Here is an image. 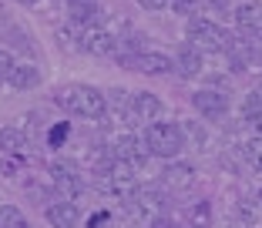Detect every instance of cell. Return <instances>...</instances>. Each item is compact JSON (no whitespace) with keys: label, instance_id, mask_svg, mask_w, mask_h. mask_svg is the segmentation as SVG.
<instances>
[{"label":"cell","instance_id":"18","mask_svg":"<svg viewBox=\"0 0 262 228\" xmlns=\"http://www.w3.org/2000/svg\"><path fill=\"white\" fill-rule=\"evenodd\" d=\"M162 181L168 185V188H188V185L195 181V168H192V165H182V161H175V165H168V171L162 175Z\"/></svg>","mask_w":262,"mask_h":228},{"label":"cell","instance_id":"13","mask_svg":"<svg viewBox=\"0 0 262 228\" xmlns=\"http://www.w3.org/2000/svg\"><path fill=\"white\" fill-rule=\"evenodd\" d=\"M7 84L14 91H34L40 84V67L34 61H17L14 71H10V77H7Z\"/></svg>","mask_w":262,"mask_h":228},{"label":"cell","instance_id":"6","mask_svg":"<svg viewBox=\"0 0 262 228\" xmlns=\"http://www.w3.org/2000/svg\"><path fill=\"white\" fill-rule=\"evenodd\" d=\"M121 64H128L131 71H138V74H168L175 64H171L168 54L162 51H138V54H121Z\"/></svg>","mask_w":262,"mask_h":228},{"label":"cell","instance_id":"3","mask_svg":"<svg viewBox=\"0 0 262 228\" xmlns=\"http://www.w3.org/2000/svg\"><path fill=\"white\" fill-rule=\"evenodd\" d=\"M145 141H148L151 158H168V161L178 158V154H182V148H185V138H182L178 124H171V121H155V124H148Z\"/></svg>","mask_w":262,"mask_h":228},{"label":"cell","instance_id":"33","mask_svg":"<svg viewBox=\"0 0 262 228\" xmlns=\"http://www.w3.org/2000/svg\"><path fill=\"white\" fill-rule=\"evenodd\" d=\"M259 205H262V188H259Z\"/></svg>","mask_w":262,"mask_h":228},{"label":"cell","instance_id":"9","mask_svg":"<svg viewBox=\"0 0 262 228\" xmlns=\"http://www.w3.org/2000/svg\"><path fill=\"white\" fill-rule=\"evenodd\" d=\"M51 181H54V188L64 195V201H74V198H81V191H84V181L77 175V168L68 165V161H54V165H51Z\"/></svg>","mask_w":262,"mask_h":228},{"label":"cell","instance_id":"15","mask_svg":"<svg viewBox=\"0 0 262 228\" xmlns=\"http://www.w3.org/2000/svg\"><path fill=\"white\" fill-rule=\"evenodd\" d=\"M175 67L182 71L185 77L202 74V51H199V47H192V44H182L175 51Z\"/></svg>","mask_w":262,"mask_h":228},{"label":"cell","instance_id":"25","mask_svg":"<svg viewBox=\"0 0 262 228\" xmlns=\"http://www.w3.org/2000/svg\"><path fill=\"white\" fill-rule=\"evenodd\" d=\"M178 131H182V138H188V141H192V145H205V134H202V131L195 128V124L182 121V124H178Z\"/></svg>","mask_w":262,"mask_h":228},{"label":"cell","instance_id":"21","mask_svg":"<svg viewBox=\"0 0 262 228\" xmlns=\"http://www.w3.org/2000/svg\"><path fill=\"white\" fill-rule=\"evenodd\" d=\"M242 158H246V165L252 168L255 175H262V138H249L246 145H242Z\"/></svg>","mask_w":262,"mask_h":228},{"label":"cell","instance_id":"28","mask_svg":"<svg viewBox=\"0 0 262 228\" xmlns=\"http://www.w3.org/2000/svg\"><path fill=\"white\" fill-rule=\"evenodd\" d=\"M145 10H165V7H171V0H138Z\"/></svg>","mask_w":262,"mask_h":228},{"label":"cell","instance_id":"23","mask_svg":"<svg viewBox=\"0 0 262 228\" xmlns=\"http://www.w3.org/2000/svg\"><path fill=\"white\" fill-rule=\"evenodd\" d=\"M24 212L20 208H14V205H0V228H20L24 225Z\"/></svg>","mask_w":262,"mask_h":228},{"label":"cell","instance_id":"17","mask_svg":"<svg viewBox=\"0 0 262 228\" xmlns=\"http://www.w3.org/2000/svg\"><path fill=\"white\" fill-rule=\"evenodd\" d=\"M104 101H108V114H104V118H118V121H128V111H131V94H128V91L115 87V91L104 94Z\"/></svg>","mask_w":262,"mask_h":228},{"label":"cell","instance_id":"32","mask_svg":"<svg viewBox=\"0 0 262 228\" xmlns=\"http://www.w3.org/2000/svg\"><path fill=\"white\" fill-rule=\"evenodd\" d=\"M20 228H34V225H31V221H24V225H20Z\"/></svg>","mask_w":262,"mask_h":228},{"label":"cell","instance_id":"8","mask_svg":"<svg viewBox=\"0 0 262 228\" xmlns=\"http://www.w3.org/2000/svg\"><path fill=\"white\" fill-rule=\"evenodd\" d=\"M232 20L242 37H262V4L259 0H239L232 7Z\"/></svg>","mask_w":262,"mask_h":228},{"label":"cell","instance_id":"20","mask_svg":"<svg viewBox=\"0 0 262 228\" xmlns=\"http://www.w3.org/2000/svg\"><path fill=\"white\" fill-rule=\"evenodd\" d=\"M185 228H212V205L208 201H195L185 215Z\"/></svg>","mask_w":262,"mask_h":228},{"label":"cell","instance_id":"4","mask_svg":"<svg viewBox=\"0 0 262 228\" xmlns=\"http://www.w3.org/2000/svg\"><path fill=\"white\" fill-rule=\"evenodd\" d=\"M232 34L225 31L219 20H208V17H195V20H188V44L199 47V51H222L229 47Z\"/></svg>","mask_w":262,"mask_h":228},{"label":"cell","instance_id":"31","mask_svg":"<svg viewBox=\"0 0 262 228\" xmlns=\"http://www.w3.org/2000/svg\"><path fill=\"white\" fill-rule=\"evenodd\" d=\"M17 4H37V0H17Z\"/></svg>","mask_w":262,"mask_h":228},{"label":"cell","instance_id":"19","mask_svg":"<svg viewBox=\"0 0 262 228\" xmlns=\"http://www.w3.org/2000/svg\"><path fill=\"white\" fill-rule=\"evenodd\" d=\"M27 148V134L20 128H0V151L4 154H20Z\"/></svg>","mask_w":262,"mask_h":228},{"label":"cell","instance_id":"16","mask_svg":"<svg viewBox=\"0 0 262 228\" xmlns=\"http://www.w3.org/2000/svg\"><path fill=\"white\" fill-rule=\"evenodd\" d=\"M68 14H71L74 24L91 27V24L98 20V14H101V4L98 0H68Z\"/></svg>","mask_w":262,"mask_h":228},{"label":"cell","instance_id":"27","mask_svg":"<svg viewBox=\"0 0 262 228\" xmlns=\"http://www.w3.org/2000/svg\"><path fill=\"white\" fill-rule=\"evenodd\" d=\"M195 7H199V0H171V10H175V14H182V17L195 14Z\"/></svg>","mask_w":262,"mask_h":228},{"label":"cell","instance_id":"2","mask_svg":"<svg viewBox=\"0 0 262 228\" xmlns=\"http://www.w3.org/2000/svg\"><path fill=\"white\" fill-rule=\"evenodd\" d=\"M94 181H98L101 191H108L111 198H121V201H131V198H135V191L141 188L138 168L128 165V161H121V158L108 161V165H101L98 175H94Z\"/></svg>","mask_w":262,"mask_h":228},{"label":"cell","instance_id":"5","mask_svg":"<svg viewBox=\"0 0 262 228\" xmlns=\"http://www.w3.org/2000/svg\"><path fill=\"white\" fill-rule=\"evenodd\" d=\"M225 57H229L232 71H255V64H259V47H255L252 37H242V34H232L229 47H225Z\"/></svg>","mask_w":262,"mask_h":228},{"label":"cell","instance_id":"22","mask_svg":"<svg viewBox=\"0 0 262 228\" xmlns=\"http://www.w3.org/2000/svg\"><path fill=\"white\" fill-rule=\"evenodd\" d=\"M242 118H246V124H252V121L262 118V87H255V91L246 94V101H242Z\"/></svg>","mask_w":262,"mask_h":228},{"label":"cell","instance_id":"26","mask_svg":"<svg viewBox=\"0 0 262 228\" xmlns=\"http://www.w3.org/2000/svg\"><path fill=\"white\" fill-rule=\"evenodd\" d=\"M14 54H10L7 51V47H0V81H7V77H10V71H14Z\"/></svg>","mask_w":262,"mask_h":228},{"label":"cell","instance_id":"12","mask_svg":"<svg viewBox=\"0 0 262 228\" xmlns=\"http://www.w3.org/2000/svg\"><path fill=\"white\" fill-rule=\"evenodd\" d=\"M158 118H162V101L155 98L151 91H135V94H131L128 121H148V124H155Z\"/></svg>","mask_w":262,"mask_h":228},{"label":"cell","instance_id":"14","mask_svg":"<svg viewBox=\"0 0 262 228\" xmlns=\"http://www.w3.org/2000/svg\"><path fill=\"white\" fill-rule=\"evenodd\" d=\"M44 218H47V225H54V228H77L81 212H77L74 201H54V205L44 208Z\"/></svg>","mask_w":262,"mask_h":228},{"label":"cell","instance_id":"30","mask_svg":"<svg viewBox=\"0 0 262 228\" xmlns=\"http://www.w3.org/2000/svg\"><path fill=\"white\" fill-rule=\"evenodd\" d=\"M249 128H252V131H255V134H259V138H262V118H259V121H252V124H249Z\"/></svg>","mask_w":262,"mask_h":228},{"label":"cell","instance_id":"1","mask_svg":"<svg viewBox=\"0 0 262 228\" xmlns=\"http://www.w3.org/2000/svg\"><path fill=\"white\" fill-rule=\"evenodd\" d=\"M54 101L74 118H84V121H101L108 114V101L104 91H98L94 84H68L54 94Z\"/></svg>","mask_w":262,"mask_h":228},{"label":"cell","instance_id":"11","mask_svg":"<svg viewBox=\"0 0 262 228\" xmlns=\"http://www.w3.org/2000/svg\"><path fill=\"white\" fill-rule=\"evenodd\" d=\"M115 154H118L121 161H128V165H135V168H141L148 158H151V151H148V141H145L141 134H131V131H128V134H121V138L115 141Z\"/></svg>","mask_w":262,"mask_h":228},{"label":"cell","instance_id":"24","mask_svg":"<svg viewBox=\"0 0 262 228\" xmlns=\"http://www.w3.org/2000/svg\"><path fill=\"white\" fill-rule=\"evenodd\" d=\"M88 228H121V225H118V218H115V215H108V212H98L91 221H88Z\"/></svg>","mask_w":262,"mask_h":228},{"label":"cell","instance_id":"29","mask_svg":"<svg viewBox=\"0 0 262 228\" xmlns=\"http://www.w3.org/2000/svg\"><path fill=\"white\" fill-rule=\"evenodd\" d=\"M208 4H212L215 10H225V7H229V0H208Z\"/></svg>","mask_w":262,"mask_h":228},{"label":"cell","instance_id":"7","mask_svg":"<svg viewBox=\"0 0 262 228\" xmlns=\"http://www.w3.org/2000/svg\"><path fill=\"white\" fill-rule=\"evenodd\" d=\"M192 104L205 121H222L229 114V94L215 91V87H202V91L192 94Z\"/></svg>","mask_w":262,"mask_h":228},{"label":"cell","instance_id":"10","mask_svg":"<svg viewBox=\"0 0 262 228\" xmlns=\"http://www.w3.org/2000/svg\"><path fill=\"white\" fill-rule=\"evenodd\" d=\"M77 47L81 51H88V54H98V57H108V54H115L118 51V37L115 34H108L104 27H84L81 31V37H77Z\"/></svg>","mask_w":262,"mask_h":228}]
</instances>
